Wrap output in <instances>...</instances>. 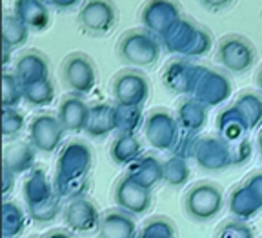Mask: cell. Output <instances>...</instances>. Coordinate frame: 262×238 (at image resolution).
Wrapping results in <instances>:
<instances>
[{
	"label": "cell",
	"instance_id": "1",
	"mask_svg": "<svg viewBox=\"0 0 262 238\" xmlns=\"http://www.w3.org/2000/svg\"><path fill=\"white\" fill-rule=\"evenodd\" d=\"M91 149L84 142H71L62 149L57 162L55 191L58 198H82L90 191L88 175L91 171Z\"/></svg>",
	"mask_w": 262,
	"mask_h": 238
},
{
	"label": "cell",
	"instance_id": "2",
	"mask_svg": "<svg viewBox=\"0 0 262 238\" xmlns=\"http://www.w3.org/2000/svg\"><path fill=\"white\" fill-rule=\"evenodd\" d=\"M26 207L31 220L51 222L60 213V198L55 191V184L48 180L42 169L35 168L22 187Z\"/></svg>",
	"mask_w": 262,
	"mask_h": 238
},
{
	"label": "cell",
	"instance_id": "3",
	"mask_svg": "<svg viewBox=\"0 0 262 238\" xmlns=\"http://www.w3.org/2000/svg\"><path fill=\"white\" fill-rule=\"evenodd\" d=\"M117 53L126 64L135 67H153L160 58V44L147 29L127 31L117 44Z\"/></svg>",
	"mask_w": 262,
	"mask_h": 238
},
{
	"label": "cell",
	"instance_id": "4",
	"mask_svg": "<svg viewBox=\"0 0 262 238\" xmlns=\"http://www.w3.org/2000/svg\"><path fill=\"white\" fill-rule=\"evenodd\" d=\"M224 198L222 189L211 182H201L195 184L184 197V209L189 218L196 222L213 220L221 213Z\"/></svg>",
	"mask_w": 262,
	"mask_h": 238
},
{
	"label": "cell",
	"instance_id": "5",
	"mask_svg": "<svg viewBox=\"0 0 262 238\" xmlns=\"http://www.w3.org/2000/svg\"><path fill=\"white\" fill-rule=\"evenodd\" d=\"M164 45L173 53L191 55V57H201L208 53L211 47V37L209 33L196 28L195 24L180 20L175 28L162 38Z\"/></svg>",
	"mask_w": 262,
	"mask_h": 238
},
{
	"label": "cell",
	"instance_id": "6",
	"mask_svg": "<svg viewBox=\"0 0 262 238\" xmlns=\"http://www.w3.org/2000/svg\"><path fill=\"white\" fill-rule=\"evenodd\" d=\"M179 120L166 109H155L144 118V133L149 146L159 151L175 149L179 135Z\"/></svg>",
	"mask_w": 262,
	"mask_h": 238
},
{
	"label": "cell",
	"instance_id": "7",
	"mask_svg": "<svg viewBox=\"0 0 262 238\" xmlns=\"http://www.w3.org/2000/svg\"><path fill=\"white\" fill-rule=\"evenodd\" d=\"M78 24L91 37H106L117 24V8L111 0H86L78 11Z\"/></svg>",
	"mask_w": 262,
	"mask_h": 238
},
{
	"label": "cell",
	"instance_id": "8",
	"mask_svg": "<svg viewBox=\"0 0 262 238\" xmlns=\"http://www.w3.org/2000/svg\"><path fill=\"white\" fill-rule=\"evenodd\" d=\"M111 91L117 104L142 109V106L149 99V82L139 71L124 69L119 75H115Z\"/></svg>",
	"mask_w": 262,
	"mask_h": 238
},
{
	"label": "cell",
	"instance_id": "9",
	"mask_svg": "<svg viewBox=\"0 0 262 238\" xmlns=\"http://www.w3.org/2000/svg\"><path fill=\"white\" fill-rule=\"evenodd\" d=\"M62 78L75 94H90L97 86V69L88 55L73 53L62 64Z\"/></svg>",
	"mask_w": 262,
	"mask_h": 238
},
{
	"label": "cell",
	"instance_id": "10",
	"mask_svg": "<svg viewBox=\"0 0 262 238\" xmlns=\"http://www.w3.org/2000/svg\"><path fill=\"white\" fill-rule=\"evenodd\" d=\"M217 58L226 69L244 73L255 62V47L241 35H228L221 40Z\"/></svg>",
	"mask_w": 262,
	"mask_h": 238
},
{
	"label": "cell",
	"instance_id": "11",
	"mask_svg": "<svg viewBox=\"0 0 262 238\" xmlns=\"http://www.w3.org/2000/svg\"><path fill=\"white\" fill-rule=\"evenodd\" d=\"M64 128L55 115H38L29 126V144L40 153H53L58 149L64 136Z\"/></svg>",
	"mask_w": 262,
	"mask_h": 238
},
{
	"label": "cell",
	"instance_id": "12",
	"mask_svg": "<svg viewBox=\"0 0 262 238\" xmlns=\"http://www.w3.org/2000/svg\"><path fill=\"white\" fill-rule=\"evenodd\" d=\"M193 158L206 171H221V169H226L228 165L235 164L233 151L229 149L228 142L221 136L219 138H215V136L199 138Z\"/></svg>",
	"mask_w": 262,
	"mask_h": 238
},
{
	"label": "cell",
	"instance_id": "13",
	"mask_svg": "<svg viewBox=\"0 0 262 238\" xmlns=\"http://www.w3.org/2000/svg\"><path fill=\"white\" fill-rule=\"evenodd\" d=\"M62 217H64L66 227L70 231L86 234V233H91V231L98 229L102 215L98 213L97 205H95L93 202L88 200L86 197H82V198L70 200V204L66 205Z\"/></svg>",
	"mask_w": 262,
	"mask_h": 238
},
{
	"label": "cell",
	"instance_id": "14",
	"mask_svg": "<svg viewBox=\"0 0 262 238\" xmlns=\"http://www.w3.org/2000/svg\"><path fill=\"white\" fill-rule=\"evenodd\" d=\"M113 198L119 209L133 215V217L144 215L151 205V191L133 182L129 177H124L117 182Z\"/></svg>",
	"mask_w": 262,
	"mask_h": 238
},
{
	"label": "cell",
	"instance_id": "15",
	"mask_svg": "<svg viewBox=\"0 0 262 238\" xmlns=\"http://www.w3.org/2000/svg\"><path fill=\"white\" fill-rule=\"evenodd\" d=\"M177 6L179 4H175L171 0H151L149 4H146L142 11V20L147 31H151L153 35H159L162 38L166 37L180 22Z\"/></svg>",
	"mask_w": 262,
	"mask_h": 238
},
{
	"label": "cell",
	"instance_id": "16",
	"mask_svg": "<svg viewBox=\"0 0 262 238\" xmlns=\"http://www.w3.org/2000/svg\"><path fill=\"white\" fill-rule=\"evenodd\" d=\"M229 93H231V84L228 78L217 71L204 67L199 82H196L195 91H193V97H195V100L204 104L206 107H213L224 102L229 97Z\"/></svg>",
	"mask_w": 262,
	"mask_h": 238
},
{
	"label": "cell",
	"instance_id": "17",
	"mask_svg": "<svg viewBox=\"0 0 262 238\" xmlns=\"http://www.w3.org/2000/svg\"><path fill=\"white\" fill-rule=\"evenodd\" d=\"M202 71L204 67L189 64V62H171L164 71V82L173 93L193 94Z\"/></svg>",
	"mask_w": 262,
	"mask_h": 238
},
{
	"label": "cell",
	"instance_id": "18",
	"mask_svg": "<svg viewBox=\"0 0 262 238\" xmlns=\"http://www.w3.org/2000/svg\"><path fill=\"white\" fill-rule=\"evenodd\" d=\"M15 75L20 80L22 86H31V84L42 82L49 78V66L48 58L37 50H29L16 58Z\"/></svg>",
	"mask_w": 262,
	"mask_h": 238
},
{
	"label": "cell",
	"instance_id": "19",
	"mask_svg": "<svg viewBox=\"0 0 262 238\" xmlns=\"http://www.w3.org/2000/svg\"><path fill=\"white\" fill-rule=\"evenodd\" d=\"M57 116L60 120L64 131L82 133L86 131L88 118H90V107L78 94H70V97L62 99Z\"/></svg>",
	"mask_w": 262,
	"mask_h": 238
},
{
	"label": "cell",
	"instance_id": "20",
	"mask_svg": "<svg viewBox=\"0 0 262 238\" xmlns=\"http://www.w3.org/2000/svg\"><path fill=\"white\" fill-rule=\"evenodd\" d=\"M100 238H137V224L133 215L122 209H110L100 218Z\"/></svg>",
	"mask_w": 262,
	"mask_h": 238
},
{
	"label": "cell",
	"instance_id": "21",
	"mask_svg": "<svg viewBox=\"0 0 262 238\" xmlns=\"http://www.w3.org/2000/svg\"><path fill=\"white\" fill-rule=\"evenodd\" d=\"M126 177L151 191L160 180H164V164H160L155 156H140L137 162L127 165Z\"/></svg>",
	"mask_w": 262,
	"mask_h": 238
},
{
	"label": "cell",
	"instance_id": "22",
	"mask_svg": "<svg viewBox=\"0 0 262 238\" xmlns=\"http://www.w3.org/2000/svg\"><path fill=\"white\" fill-rule=\"evenodd\" d=\"M35 151L29 142H16V144L6 146L4 156H2V168L9 169L15 175L35 169Z\"/></svg>",
	"mask_w": 262,
	"mask_h": 238
},
{
	"label": "cell",
	"instance_id": "23",
	"mask_svg": "<svg viewBox=\"0 0 262 238\" xmlns=\"http://www.w3.org/2000/svg\"><path fill=\"white\" fill-rule=\"evenodd\" d=\"M15 15L35 31L46 29L49 24L48 6L42 0H15Z\"/></svg>",
	"mask_w": 262,
	"mask_h": 238
},
{
	"label": "cell",
	"instance_id": "24",
	"mask_svg": "<svg viewBox=\"0 0 262 238\" xmlns=\"http://www.w3.org/2000/svg\"><path fill=\"white\" fill-rule=\"evenodd\" d=\"M111 131H117L115 126V106L110 104H98L90 107V118H88L86 133L95 138L110 135Z\"/></svg>",
	"mask_w": 262,
	"mask_h": 238
},
{
	"label": "cell",
	"instance_id": "25",
	"mask_svg": "<svg viewBox=\"0 0 262 238\" xmlns=\"http://www.w3.org/2000/svg\"><path fill=\"white\" fill-rule=\"evenodd\" d=\"M206 116H208V111H206L204 104H201L195 99L193 100L189 99L180 104L177 120H179L180 128L184 129L188 135H196V133L204 128Z\"/></svg>",
	"mask_w": 262,
	"mask_h": 238
},
{
	"label": "cell",
	"instance_id": "26",
	"mask_svg": "<svg viewBox=\"0 0 262 238\" xmlns=\"http://www.w3.org/2000/svg\"><path fill=\"white\" fill-rule=\"evenodd\" d=\"M260 207L262 205L258 204L255 195L251 193V189L246 184L233 189V193L229 197V211H231L233 217H237V220H250V218H253L257 215V211Z\"/></svg>",
	"mask_w": 262,
	"mask_h": 238
},
{
	"label": "cell",
	"instance_id": "27",
	"mask_svg": "<svg viewBox=\"0 0 262 238\" xmlns=\"http://www.w3.org/2000/svg\"><path fill=\"white\" fill-rule=\"evenodd\" d=\"M142 156V144L135 135H119L111 144V158L119 165H131Z\"/></svg>",
	"mask_w": 262,
	"mask_h": 238
},
{
	"label": "cell",
	"instance_id": "28",
	"mask_svg": "<svg viewBox=\"0 0 262 238\" xmlns=\"http://www.w3.org/2000/svg\"><path fill=\"white\" fill-rule=\"evenodd\" d=\"M217 128L226 142H238V140L244 138L246 133L250 131L248 124L244 122V118L241 116V113H238L235 106L226 109L222 115H219Z\"/></svg>",
	"mask_w": 262,
	"mask_h": 238
},
{
	"label": "cell",
	"instance_id": "29",
	"mask_svg": "<svg viewBox=\"0 0 262 238\" xmlns=\"http://www.w3.org/2000/svg\"><path fill=\"white\" fill-rule=\"evenodd\" d=\"M28 35H29L28 26L16 17L15 13L13 15L6 13L4 18H2V45L16 50V47H20V45L26 44Z\"/></svg>",
	"mask_w": 262,
	"mask_h": 238
},
{
	"label": "cell",
	"instance_id": "30",
	"mask_svg": "<svg viewBox=\"0 0 262 238\" xmlns=\"http://www.w3.org/2000/svg\"><path fill=\"white\" fill-rule=\"evenodd\" d=\"M26 215L13 202L2 204V238H16L24 233Z\"/></svg>",
	"mask_w": 262,
	"mask_h": 238
},
{
	"label": "cell",
	"instance_id": "31",
	"mask_svg": "<svg viewBox=\"0 0 262 238\" xmlns=\"http://www.w3.org/2000/svg\"><path fill=\"white\" fill-rule=\"evenodd\" d=\"M235 107L248 124V129H255L262 122V100L255 93H242Z\"/></svg>",
	"mask_w": 262,
	"mask_h": 238
},
{
	"label": "cell",
	"instance_id": "32",
	"mask_svg": "<svg viewBox=\"0 0 262 238\" xmlns=\"http://www.w3.org/2000/svg\"><path fill=\"white\" fill-rule=\"evenodd\" d=\"M142 124V109L140 107H127L117 104L115 106V126L119 135H135Z\"/></svg>",
	"mask_w": 262,
	"mask_h": 238
},
{
	"label": "cell",
	"instance_id": "33",
	"mask_svg": "<svg viewBox=\"0 0 262 238\" xmlns=\"http://www.w3.org/2000/svg\"><path fill=\"white\" fill-rule=\"evenodd\" d=\"M24 99V87L15 73H2V109H16Z\"/></svg>",
	"mask_w": 262,
	"mask_h": 238
},
{
	"label": "cell",
	"instance_id": "34",
	"mask_svg": "<svg viewBox=\"0 0 262 238\" xmlns=\"http://www.w3.org/2000/svg\"><path fill=\"white\" fill-rule=\"evenodd\" d=\"M24 87V100L31 106L44 107L49 106L55 99V86L51 80H42V82L31 84V86H22Z\"/></svg>",
	"mask_w": 262,
	"mask_h": 238
},
{
	"label": "cell",
	"instance_id": "35",
	"mask_svg": "<svg viewBox=\"0 0 262 238\" xmlns=\"http://www.w3.org/2000/svg\"><path fill=\"white\" fill-rule=\"evenodd\" d=\"M189 178V168L186 164V158L171 156L168 162H164V182L173 187L184 185Z\"/></svg>",
	"mask_w": 262,
	"mask_h": 238
},
{
	"label": "cell",
	"instance_id": "36",
	"mask_svg": "<svg viewBox=\"0 0 262 238\" xmlns=\"http://www.w3.org/2000/svg\"><path fill=\"white\" fill-rule=\"evenodd\" d=\"M137 238H177V229L168 218L157 217L140 229Z\"/></svg>",
	"mask_w": 262,
	"mask_h": 238
},
{
	"label": "cell",
	"instance_id": "37",
	"mask_svg": "<svg viewBox=\"0 0 262 238\" xmlns=\"http://www.w3.org/2000/svg\"><path fill=\"white\" fill-rule=\"evenodd\" d=\"M26 126L24 115L18 109H2V135L13 136L20 133Z\"/></svg>",
	"mask_w": 262,
	"mask_h": 238
},
{
	"label": "cell",
	"instance_id": "38",
	"mask_svg": "<svg viewBox=\"0 0 262 238\" xmlns=\"http://www.w3.org/2000/svg\"><path fill=\"white\" fill-rule=\"evenodd\" d=\"M217 238H255V234L253 229L246 222L233 220V222H226L224 226L219 229Z\"/></svg>",
	"mask_w": 262,
	"mask_h": 238
},
{
	"label": "cell",
	"instance_id": "39",
	"mask_svg": "<svg viewBox=\"0 0 262 238\" xmlns=\"http://www.w3.org/2000/svg\"><path fill=\"white\" fill-rule=\"evenodd\" d=\"M244 184L251 189V193L255 195V198L258 200V204L262 205V173H255V175H251Z\"/></svg>",
	"mask_w": 262,
	"mask_h": 238
},
{
	"label": "cell",
	"instance_id": "40",
	"mask_svg": "<svg viewBox=\"0 0 262 238\" xmlns=\"http://www.w3.org/2000/svg\"><path fill=\"white\" fill-rule=\"evenodd\" d=\"M15 177H16V175L13 171H9V169L2 168V180H4V184H2V195H4V197H8L9 191H11L13 180H15Z\"/></svg>",
	"mask_w": 262,
	"mask_h": 238
},
{
	"label": "cell",
	"instance_id": "41",
	"mask_svg": "<svg viewBox=\"0 0 262 238\" xmlns=\"http://www.w3.org/2000/svg\"><path fill=\"white\" fill-rule=\"evenodd\" d=\"M233 0H201V4L206 9H211V11H219V9H224L231 4Z\"/></svg>",
	"mask_w": 262,
	"mask_h": 238
},
{
	"label": "cell",
	"instance_id": "42",
	"mask_svg": "<svg viewBox=\"0 0 262 238\" xmlns=\"http://www.w3.org/2000/svg\"><path fill=\"white\" fill-rule=\"evenodd\" d=\"M46 238H73L70 233H64V231H53V233H49Z\"/></svg>",
	"mask_w": 262,
	"mask_h": 238
},
{
	"label": "cell",
	"instance_id": "43",
	"mask_svg": "<svg viewBox=\"0 0 262 238\" xmlns=\"http://www.w3.org/2000/svg\"><path fill=\"white\" fill-rule=\"evenodd\" d=\"M257 84H258V89L262 91V69H260V73H258V77H257Z\"/></svg>",
	"mask_w": 262,
	"mask_h": 238
},
{
	"label": "cell",
	"instance_id": "44",
	"mask_svg": "<svg viewBox=\"0 0 262 238\" xmlns=\"http://www.w3.org/2000/svg\"><path fill=\"white\" fill-rule=\"evenodd\" d=\"M258 149H260V155H262V133H260V136H258Z\"/></svg>",
	"mask_w": 262,
	"mask_h": 238
}]
</instances>
